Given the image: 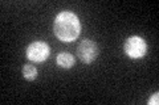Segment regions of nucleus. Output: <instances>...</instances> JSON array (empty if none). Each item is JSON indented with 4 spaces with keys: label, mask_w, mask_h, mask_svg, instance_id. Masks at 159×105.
Wrapping results in <instances>:
<instances>
[{
    "label": "nucleus",
    "mask_w": 159,
    "mask_h": 105,
    "mask_svg": "<svg viewBox=\"0 0 159 105\" xmlns=\"http://www.w3.org/2000/svg\"><path fill=\"white\" fill-rule=\"evenodd\" d=\"M148 105H158L159 104V92H155L154 95H151L150 99L147 100Z\"/></svg>",
    "instance_id": "nucleus-7"
},
{
    "label": "nucleus",
    "mask_w": 159,
    "mask_h": 105,
    "mask_svg": "<svg viewBox=\"0 0 159 105\" xmlns=\"http://www.w3.org/2000/svg\"><path fill=\"white\" fill-rule=\"evenodd\" d=\"M123 53L131 59H141L147 54V43L142 37L131 36L123 43Z\"/></svg>",
    "instance_id": "nucleus-2"
},
{
    "label": "nucleus",
    "mask_w": 159,
    "mask_h": 105,
    "mask_svg": "<svg viewBox=\"0 0 159 105\" xmlns=\"http://www.w3.org/2000/svg\"><path fill=\"white\" fill-rule=\"evenodd\" d=\"M25 55L31 62L43 63L51 55V47L44 41H33L27 46Z\"/></svg>",
    "instance_id": "nucleus-3"
},
{
    "label": "nucleus",
    "mask_w": 159,
    "mask_h": 105,
    "mask_svg": "<svg viewBox=\"0 0 159 105\" xmlns=\"http://www.w3.org/2000/svg\"><path fill=\"white\" fill-rule=\"evenodd\" d=\"M56 62L57 64L61 68H72L74 66V63H76V59L70 53H66V51H62V53H58V55L56 58Z\"/></svg>",
    "instance_id": "nucleus-5"
},
{
    "label": "nucleus",
    "mask_w": 159,
    "mask_h": 105,
    "mask_svg": "<svg viewBox=\"0 0 159 105\" xmlns=\"http://www.w3.org/2000/svg\"><path fill=\"white\" fill-rule=\"evenodd\" d=\"M53 33L61 42H73L81 33V21L76 13L62 11L54 17Z\"/></svg>",
    "instance_id": "nucleus-1"
},
{
    "label": "nucleus",
    "mask_w": 159,
    "mask_h": 105,
    "mask_svg": "<svg viewBox=\"0 0 159 105\" xmlns=\"http://www.w3.org/2000/svg\"><path fill=\"white\" fill-rule=\"evenodd\" d=\"M37 75H39V71L33 64H25V66L23 67V78L25 79V80L33 82L34 79L37 78Z\"/></svg>",
    "instance_id": "nucleus-6"
},
{
    "label": "nucleus",
    "mask_w": 159,
    "mask_h": 105,
    "mask_svg": "<svg viewBox=\"0 0 159 105\" xmlns=\"http://www.w3.org/2000/svg\"><path fill=\"white\" fill-rule=\"evenodd\" d=\"M77 57L84 64H90L98 57V46L93 39H82L77 46Z\"/></svg>",
    "instance_id": "nucleus-4"
}]
</instances>
